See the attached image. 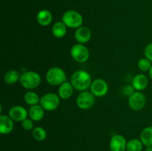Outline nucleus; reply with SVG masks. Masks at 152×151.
Masks as SVG:
<instances>
[{
	"label": "nucleus",
	"mask_w": 152,
	"mask_h": 151,
	"mask_svg": "<svg viewBox=\"0 0 152 151\" xmlns=\"http://www.w3.org/2000/svg\"><path fill=\"white\" fill-rule=\"evenodd\" d=\"M92 78L88 72L83 70H77L71 75V81L75 90L83 92L90 88L92 83Z\"/></svg>",
	"instance_id": "nucleus-1"
},
{
	"label": "nucleus",
	"mask_w": 152,
	"mask_h": 151,
	"mask_svg": "<svg viewBox=\"0 0 152 151\" xmlns=\"http://www.w3.org/2000/svg\"><path fill=\"white\" fill-rule=\"evenodd\" d=\"M41 81V76L38 73L35 71H26L21 74L19 81L24 88L34 90L40 85Z\"/></svg>",
	"instance_id": "nucleus-2"
},
{
	"label": "nucleus",
	"mask_w": 152,
	"mask_h": 151,
	"mask_svg": "<svg viewBox=\"0 0 152 151\" xmlns=\"http://www.w3.org/2000/svg\"><path fill=\"white\" fill-rule=\"evenodd\" d=\"M45 79L50 85L59 86L66 81V73L62 68L53 67L48 70L45 74Z\"/></svg>",
	"instance_id": "nucleus-3"
},
{
	"label": "nucleus",
	"mask_w": 152,
	"mask_h": 151,
	"mask_svg": "<svg viewBox=\"0 0 152 151\" xmlns=\"http://www.w3.org/2000/svg\"><path fill=\"white\" fill-rule=\"evenodd\" d=\"M62 22L67 26V28L77 29L83 26V17L79 12L74 10H69L63 13Z\"/></svg>",
	"instance_id": "nucleus-4"
},
{
	"label": "nucleus",
	"mask_w": 152,
	"mask_h": 151,
	"mask_svg": "<svg viewBox=\"0 0 152 151\" xmlns=\"http://www.w3.org/2000/svg\"><path fill=\"white\" fill-rule=\"evenodd\" d=\"M39 105L45 111H53L57 109L60 105V97L56 93H45L40 97Z\"/></svg>",
	"instance_id": "nucleus-5"
},
{
	"label": "nucleus",
	"mask_w": 152,
	"mask_h": 151,
	"mask_svg": "<svg viewBox=\"0 0 152 151\" xmlns=\"http://www.w3.org/2000/svg\"><path fill=\"white\" fill-rule=\"evenodd\" d=\"M71 56L75 62L78 63H85L90 56L89 50L84 44L77 43L71 48Z\"/></svg>",
	"instance_id": "nucleus-6"
},
{
	"label": "nucleus",
	"mask_w": 152,
	"mask_h": 151,
	"mask_svg": "<svg viewBox=\"0 0 152 151\" xmlns=\"http://www.w3.org/2000/svg\"><path fill=\"white\" fill-rule=\"evenodd\" d=\"M96 96L91 91H83L77 96L76 103L77 107L82 110H88L94 106Z\"/></svg>",
	"instance_id": "nucleus-7"
},
{
	"label": "nucleus",
	"mask_w": 152,
	"mask_h": 151,
	"mask_svg": "<svg viewBox=\"0 0 152 151\" xmlns=\"http://www.w3.org/2000/svg\"><path fill=\"white\" fill-rule=\"evenodd\" d=\"M129 106L132 110L140 111L144 108L146 104L145 96L141 91H135L129 97Z\"/></svg>",
	"instance_id": "nucleus-8"
},
{
	"label": "nucleus",
	"mask_w": 152,
	"mask_h": 151,
	"mask_svg": "<svg viewBox=\"0 0 152 151\" xmlns=\"http://www.w3.org/2000/svg\"><path fill=\"white\" fill-rule=\"evenodd\" d=\"M90 91L96 97H103L108 92V83L102 78H96L92 81Z\"/></svg>",
	"instance_id": "nucleus-9"
},
{
	"label": "nucleus",
	"mask_w": 152,
	"mask_h": 151,
	"mask_svg": "<svg viewBox=\"0 0 152 151\" xmlns=\"http://www.w3.org/2000/svg\"><path fill=\"white\" fill-rule=\"evenodd\" d=\"M126 138L120 134H116L111 137L109 143L111 151H126L127 148Z\"/></svg>",
	"instance_id": "nucleus-10"
},
{
	"label": "nucleus",
	"mask_w": 152,
	"mask_h": 151,
	"mask_svg": "<svg viewBox=\"0 0 152 151\" xmlns=\"http://www.w3.org/2000/svg\"><path fill=\"white\" fill-rule=\"evenodd\" d=\"M8 115L14 121L22 122L25 118H28V111L24 107L20 105H15L9 110Z\"/></svg>",
	"instance_id": "nucleus-11"
},
{
	"label": "nucleus",
	"mask_w": 152,
	"mask_h": 151,
	"mask_svg": "<svg viewBox=\"0 0 152 151\" xmlns=\"http://www.w3.org/2000/svg\"><path fill=\"white\" fill-rule=\"evenodd\" d=\"M91 38V31L88 27L81 26L76 29L74 33V38L80 44H86L88 42Z\"/></svg>",
	"instance_id": "nucleus-12"
},
{
	"label": "nucleus",
	"mask_w": 152,
	"mask_h": 151,
	"mask_svg": "<svg viewBox=\"0 0 152 151\" xmlns=\"http://www.w3.org/2000/svg\"><path fill=\"white\" fill-rule=\"evenodd\" d=\"M14 128V121L9 115H0V133L7 135L11 133Z\"/></svg>",
	"instance_id": "nucleus-13"
},
{
	"label": "nucleus",
	"mask_w": 152,
	"mask_h": 151,
	"mask_svg": "<svg viewBox=\"0 0 152 151\" xmlns=\"http://www.w3.org/2000/svg\"><path fill=\"white\" fill-rule=\"evenodd\" d=\"M132 86L137 91L144 90L148 85V78L145 75L142 73L134 76L132 79Z\"/></svg>",
	"instance_id": "nucleus-14"
},
{
	"label": "nucleus",
	"mask_w": 152,
	"mask_h": 151,
	"mask_svg": "<svg viewBox=\"0 0 152 151\" xmlns=\"http://www.w3.org/2000/svg\"><path fill=\"white\" fill-rule=\"evenodd\" d=\"M37 21L41 26L46 27L50 25L53 21V15L51 12L46 9L39 10L37 15Z\"/></svg>",
	"instance_id": "nucleus-15"
},
{
	"label": "nucleus",
	"mask_w": 152,
	"mask_h": 151,
	"mask_svg": "<svg viewBox=\"0 0 152 151\" xmlns=\"http://www.w3.org/2000/svg\"><path fill=\"white\" fill-rule=\"evenodd\" d=\"M45 111V110L39 104L33 105L30 107L28 110V115L34 121H40L44 118Z\"/></svg>",
	"instance_id": "nucleus-16"
},
{
	"label": "nucleus",
	"mask_w": 152,
	"mask_h": 151,
	"mask_svg": "<svg viewBox=\"0 0 152 151\" xmlns=\"http://www.w3.org/2000/svg\"><path fill=\"white\" fill-rule=\"evenodd\" d=\"M74 87L72 86L71 82L69 81H65L63 84L59 86L58 89V95L60 97V99L66 100L70 99L74 93Z\"/></svg>",
	"instance_id": "nucleus-17"
},
{
	"label": "nucleus",
	"mask_w": 152,
	"mask_h": 151,
	"mask_svg": "<svg viewBox=\"0 0 152 151\" xmlns=\"http://www.w3.org/2000/svg\"><path fill=\"white\" fill-rule=\"evenodd\" d=\"M51 31L53 36L57 38H62L66 35L67 26L62 21H58L53 24Z\"/></svg>",
	"instance_id": "nucleus-18"
},
{
	"label": "nucleus",
	"mask_w": 152,
	"mask_h": 151,
	"mask_svg": "<svg viewBox=\"0 0 152 151\" xmlns=\"http://www.w3.org/2000/svg\"><path fill=\"white\" fill-rule=\"evenodd\" d=\"M140 139L145 146H152V126L145 127L142 130Z\"/></svg>",
	"instance_id": "nucleus-19"
},
{
	"label": "nucleus",
	"mask_w": 152,
	"mask_h": 151,
	"mask_svg": "<svg viewBox=\"0 0 152 151\" xmlns=\"http://www.w3.org/2000/svg\"><path fill=\"white\" fill-rule=\"evenodd\" d=\"M21 74L16 70H10L4 75V81L6 84H13L19 81Z\"/></svg>",
	"instance_id": "nucleus-20"
},
{
	"label": "nucleus",
	"mask_w": 152,
	"mask_h": 151,
	"mask_svg": "<svg viewBox=\"0 0 152 151\" xmlns=\"http://www.w3.org/2000/svg\"><path fill=\"white\" fill-rule=\"evenodd\" d=\"M24 101L25 103L28 105H39L40 102V98L39 97L38 94L34 91H28L24 95Z\"/></svg>",
	"instance_id": "nucleus-21"
},
{
	"label": "nucleus",
	"mask_w": 152,
	"mask_h": 151,
	"mask_svg": "<svg viewBox=\"0 0 152 151\" xmlns=\"http://www.w3.org/2000/svg\"><path fill=\"white\" fill-rule=\"evenodd\" d=\"M143 144L140 139H133L129 141L127 143V151H142Z\"/></svg>",
	"instance_id": "nucleus-22"
},
{
	"label": "nucleus",
	"mask_w": 152,
	"mask_h": 151,
	"mask_svg": "<svg viewBox=\"0 0 152 151\" xmlns=\"http://www.w3.org/2000/svg\"><path fill=\"white\" fill-rule=\"evenodd\" d=\"M32 136L35 140L42 142L47 138V132L43 127H36L33 129Z\"/></svg>",
	"instance_id": "nucleus-23"
},
{
	"label": "nucleus",
	"mask_w": 152,
	"mask_h": 151,
	"mask_svg": "<svg viewBox=\"0 0 152 151\" xmlns=\"http://www.w3.org/2000/svg\"><path fill=\"white\" fill-rule=\"evenodd\" d=\"M152 62L150 60H148L147 58H142L140 59L137 62V67L142 72H148L150 70Z\"/></svg>",
	"instance_id": "nucleus-24"
},
{
	"label": "nucleus",
	"mask_w": 152,
	"mask_h": 151,
	"mask_svg": "<svg viewBox=\"0 0 152 151\" xmlns=\"http://www.w3.org/2000/svg\"><path fill=\"white\" fill-rule=\"evenodd\" d=\"M22 128L27 131H30V130H33L34 128V121L31 118H25L24 121H22Z\"/></svg>",
	"instance_id": "nucleus-25"
},
{
	"label": "nucleus",
	"mask_w": 152,
	"mask_h": 151,
	"mask_svg": "<svg viewBox=\"0 0 152 151\" xmlns=\"http://www.w3.org/2000/svg\"><path fill=\"white\" fill-rule=\"evenodd\" d=\"M144 55L145 57L147 58L148 60L152 62V42L146 45V47L144 49Z\"/></svg>",
	"instance_id": "nucleus-26"
},
{
	"label": "nucleus",
	"mask_w": 152,
	"mask_h": 151,
	"mask_svg": "<svg viewBox=\"0 0 152 151\" xmlns=\"http://www.w3.org/2000/svg\"><path fill=\"white\" fill-rule=\"evenodd\" d=\"M135 91H137V90H135L134 87L132 86V85H131V84H129V85L126 86V87L123 88V94L126 95V96H128L129 97V96H132V95L133 94Z\"/></svg>",
	"instance_id": "nucleus-27"
},
{
	"label": "nucleus",
	"mask_w": 152,
	"mask_h": 151,
	"mask_svg": "<svg viewBox=\"0 0 152 151\" xmlns=\"http://www.w3.org/2000/svg\"><path fill=\"white\" fill-rule=\"evenodd\" d=\"M145 151H152V146H148L145 148Z\"/></svg>",
	"instance_id": "nucleus-28"
},
{
	"label": "nucleus",
	"mask_w": 152,
	"mask_h": 151,
	"mask_svg": "<svg viewBox=\"0 0 152 151\" xmlns=\"http://www.w3.org/2000/svg\"><path fill=\"white\" fill-rule=\"evenodd\" d=\"M148 73H149V76H150V78H151V79L152 80V66H151V69H150V70L148 71Z\"/></svg>",
	"instance_id": "nucleus-29"
}]
</instances>
